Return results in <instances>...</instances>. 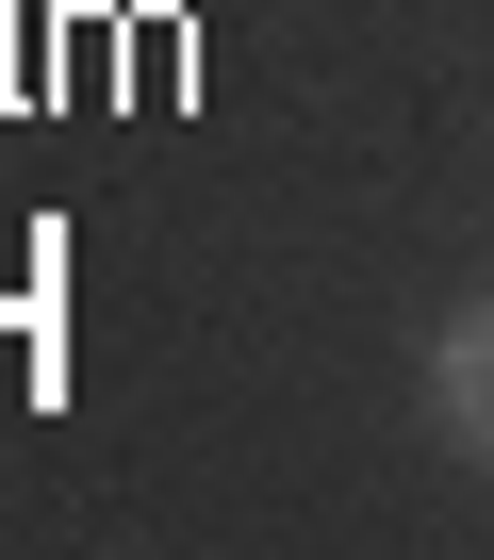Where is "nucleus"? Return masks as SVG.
<instances>
[{
    "label": "nucleus",
    "instance_id": "obj_1",
    "mask_svg": "<svg viewBox=\"0 0 494 560\" xmlns=\"http://www.w3.org/2000/svg\"><path fill=\"white\" fill-rule=\"evenodd\" d=\"M428 396H445V429L494 462V298H461V314L428 330Z\"/></svg>",
    "mask_w": 494,
    "mask_h": 560
}]
</instances>
